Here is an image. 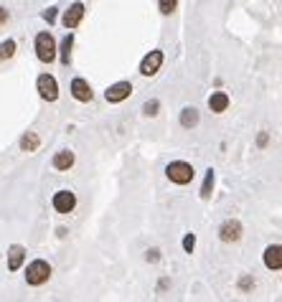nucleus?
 I'll list each match as a JSON object with an SVG mask.
<instances>
[{
  "instance_id": "39448f33",
  "label": "nucleus",
  "mask_w": 282,
  "mask_h": 302,
  "mask_svg": "<svg viewBox=\"0 0 282 302\" xmlns=\"http://www.w3.org/2000/svg\"><path fill=\"white\" fill-rule=\"evenodd\" d=\"M130 91H133V84L130 81H117V84H112L110 89H107V102L110 104H117V102H122V99H127L130 97Z\"/></svg>"
},
{
  "instance_id": "423d86ee",
  "label": "nucleus",
  "mask_w": 282,
  "mask_h": 302,
  "mask_svg": "<svg viewBox=\"0 0 282 302\" xmlns=\"http://www.w3.org/2000/svg\"><path fill=\"white\" fill-rule=\"evenodd\" d=\"M160 64H163V51H150V54H147V56L142 59V64H140V74H142V76H153V74H158Z\"/></svg>"
},
{
  "instance_id": "4be33fe9",
  "label": "nucleus",
  "mask_w": 282,
  "mask_h": 302,
  "mask_svg": "<svg viewBox=\"0 0 282 302\" xmlns=\"http://www.w3.org/2000/svg\"><path fill=\"white\" fill-rule=\"evenodd\" d=\"M158 107H160V104H158V102L153 99V102H147V104H145L142 109H145V114H150V117H153V114H158Z\"/></svg>"
},
{
  "instance_id": "4468645a",
  "label": "nucleus",
  "mask_w": 282,
  "mask_h": 302,
  "mask_svg": "<svg viewBox=\"0 0 282 302\" xmlns=\"http://www.w3.org/2000/svg\"><path fill=\"white\" fill-rule=\"evenodd\" d=\"M71 165H74V152L71 150H61L54 155V168L56 170H69Z\"/></svg>"
},
{
  "instance_id": "f8f14e48",
  "label": "nucleus",
  "mask_w": 282,
  "mask_h": 302,
  "mask_svg": "<svg viewBox=\"0 0 282 302\" xmlns=\"http://www.w3.org/2000/svg\"><path fill=\"white\" fill-rule=\"evenodd\" d=\"M209 107H211V112H216V114L226 112V107H229V94H226V91H213L211 97H209Z\"/></svg>"
},
{
  "instance_id": "ddd939ff",
  "label": "nucleus",
  "mask_w": 282,
  "mask_h": 302,
  "mask_svg": "<svg viewBox=\"0 0 282 302\" xmlns=\"http://www.w3.org/2000/svg\"><path fill=\"white\" fill-rule=\"evenodd\" d=\"M23 259H26V249H23V246H13V249L8 251V269H10V272H18L20 264H23Z\"/></svg>"
},
{
  "instance_id": "1a4fd4ad",
  "label": "nucleus",
  "mask_w": 282,
  "mask_h": 302,
  "mask_svg": "<svg viewBox=\"0 0 282 302\" xmlns=\"http://www.w3.org/2000/svg\"><path fill=\"white\" fill-rule=\"evenodd\" d=\"M265 267L267 269H280L282 267V249H280V244H272V246H267L265 249Z\"/></svg>"
},
{
  "instance_id": "412c9836",
  "label": "nucleus",
  "mask_w": 282,
  "mask_h": 302,
  "mask_svg": "<svg viewBox=\"0 0 282 302\" xmlns=\"http://www.w3.org/2000/svg\"><path fill=\"white\" fill-rule=\"evenodd\" d=\"M193 246H196V236H193V234H186V239H183V249L191 254V251H193Z\"/></svg>"
},
{
  "instance_id": "a878e982",
  "label": "nucleus",
  "mask_w": 282,
  "mask_h": 302,
  "mask_svg": "<svg viewBox=\"0 0 282 302\" xmlns=\"http://www.w3.org/2000/svg\"><path fill=\"white\" fill-rule=\"evenodd\" d=\"M5 20H8V10H5V8H0V26H3Z\"/></svg>"
},
{
  "instance_id": "f03ea898",
  "label": "nucleus",
  "mask_w": 282,
  "mask_h": 302,
  "mask_svg": "<svg viewBox=\"0 0 282 302\" xmlns=\"http://www.w3.org/2000/svg\"><path fill=\"white\" fill-rule=\"evenodd\" d=\"M165 173H168V178H170L176 185H186V183H191L193 175H196V170H193L191 162H170V165L165 168Z\"/></svg>"
},
{
  "instance_id": "9b49d317",
  "label": "nucleus",
  "mask_w": 282,
  "mask_h": 302,
  "mask_svg": "<svg viewBox=\"0 0 282 302\" xmlns=\"http://www.w3.org/2000/svg\"><path fill=\"white\" fill-rule=\"evenodd\" d=\"M71 94H74L79 102H89V99H92V86L86 84V79L79 76V79L71 81Z\"/></svg>"
},
{
  "instance_id": "2eb2a0df",
  "label": "nucleus",
  "mask_w": 282,
  "mask_h": 302,
  "mask_svg": "<svg viewBox=\"0 0 282 302\" xmlns=\"http://www.w3.org/2000/svg\"><path fill=\"white\" fill-rule=\"evenodd\" d=\"M181 125H183V127H196V125H199V112H196L193 107H186V109L181 112Z\"/></svg>"
},
{
  "instance_id": "9d476101",
  "label": "nucleus",
  "mask_w": 282,
  "mask_h": 302,
  "mask_svg": "<svg viewBox=\"0 0 282 302\" xmlns=\"http://www.w3.org/2000/svg\"><path fill=\"white\" fill-rule=\"evenodd\" d=\"M81 18H84V3H74L69 10L64 13V26L67 28H76L81 23Z\"/></svg>"
},
{
  "instance_id": "a211bd4d",
  "label": "nucleus",
  "mask_w": 282,
  "mask_h": 302,
  "mask_svg": "<svg viewBox=\"0 0 282 302\" xmlns=\"http://www.w3.org/2000/svg\"><path fill=\"white\" fill-rule=\"evenodd\" d=\"M176 5H178V0H158V10L163 15H170L176 10Z\"/></svg>"
},
{
  "instance_id": "6ab92c4d",
  "label": "nucleus",
  "mask_w": 282,
  "mask_h": 302,
  "mask_svg": "<svg viewBox=\"0 0 282 302\" xmlns=\"http://www.w3.org/2000/svg\"><path fill=\"white\" fill-rule=\"evenodd\" d=\"M71 43H74V36H67L64 43H61V64H69V51H71Z\"/></svg>"
},
{
  "instance_id": "393cba45",
  "label": "nucleus",
  "mask_w": 282,
  "mask_h": 302,
  "mask_svg": "<svg viewBox=\"0 0 282 302\" xmlns=\"http://www.w3.org/2000/svg\"><path fill=\"white\" fill-rule=\"evenodd\" d=\"M249 287H254V280H247V277H244V280H242V290H249Z\"/></svg>"
},
{
  "instance_id": "f257e3e1",
  "label": "nucleus",
  "mask_w": 282,
  "mask_h": 302,
  "mask_svg": "<svg viewBox=\"0 0 282 302\" xmlns=\"http://www.w3.org/2000/svg\"><path fill=\"white\" fill-rule=\"evenodd\" d=\"M36 56L44 61V64H51L54 59H56V41H54V36L51 33H38L36 36Z\"/></svg>"
},
{
  "instance_id": "aec40b11",
  "label": "nucleus",
  "mask_w": 282,
  "mask_h": 302,
  "mask_svg": "<svg viewBox=\"0 0 282 302\" xmlns=\"http://www.w3.org/2000/svg\"><path fill=\"white\" fill-rule=\"evenodd\" d=\"M211 188H213V170H209L206 173V180H204V188H201V196L209 198L211 196Z\"/></svg>"
},
{
  "instance_id": "20e7f679",
  "label": "nucleus",
  "mask_w": 282,
  "mask_h": 302,
  "mask_svg": "<svg viewBox=\"0 0 282 302\" xmlns=\"http://www.w3.org/2000/svg\"><path fill=\"white\" fill-rule=\"evenodd\" d=\"M38 94H41L46 102H54V99L59 97V84H56V79L51 74L38 76Z\"/></svg>"
},
{
  "instance_id": "6e6552de",
  "label": "nucleus",
  "mask_w": 282,
  "mask_h": 302,
  "mask_svg": "<svg viewBox=\"0 0 282 302\" xmlns=\"http://www.w3.org/2000/svg\"><path fill=\"white\" fill-rule=\"evenodd\" d=\"M219 236H221V241H226V244L239 241V239H242V224H239V221H224L221 228H219Z\"/></svg>"
},
{
  "instance_id": "dca6fc26",
  "label": "nucleus",
  "mask_w": 282,
  "mask_h": 302,
  "mask_svg": "<svg viewBox=\"0 0 282 302\" xmlns=\"http://www.w3.org/2000/svg\"><path fill=\"white\" fill-rule=\"evenodd\" d=\"M38 145H41V140H38L36 132H28V135H23V140H20V148H23L26 152H36L38 150Z\"/></svg>"
},
{
  "instance_id": "f3484780",
  "label": "nucleus",
  "mask_w": 282,
  "mask_h": 302,
  "mask_svg": "<svg viewBox=\"0 0 282 302\" xmlns=\"http://www.w3.org/2000/svg\"><path fill=\"white\" fill-rule=\"evenodd\" d=\"M15 54V41H3L0 43V64L5 61V59H10Z\"/></svg>"
},
{
  "instance_id": "7ed1b4c3",
  "label": "nucleus",
  "mask_w": 282,
  "mask_h": 302,
  "mask_svg": "<svg viewBox=\"0 0 282 302\" xmlns=\"http://www.w3.org/2000/svg\"><path fill=\"white\" fill-rule=\"evenodd\" d=\"M49 277H51V267H49V262H44V259L31 262V264H28V269H26V282H28V285H33V287L44 285Z\"/></svg>"
},
{
  "instance_id": "0eeeda50",
  "label": "nucleus",
  "mask_w": 282,
  "mask_h": 302,
  "mask_svg": "<svg viewBox=\"0 0 282 302\" xmlns=\"http://www.w3.org/2000/svg\"><path fill=\"white\" fill-rule=\"evenodd\" d=\"M74 206H76V196H74L71 191H59V193L54 196V208H56L59 214H71Z\"/></svg>"
},
{
  "instance_id": "b1692460",
  "label": "nucleus",
  "mask_w": 282,
  "mask_h": 302,
  "mask_svg": "<svg viewBox=\"0 0 282 302\" xmlns=\"http://www.w3.org/2000/svg\"><path fill=\"white\" fill-rule=\"evenodd\" d=\"M158 259H160V251L158 249H150L147 251V262H158Z\"/></svg>"
},
{
  "instance_id": "5701e85b",
  "label": "nucleus",
  "mask_w": 282,
  "mask_h": 302,
  "mask_svg": "<svg viewBox=\"0 0 282 302\" xmlns=\"http://www.w3.org/2000/svg\"><path fill=\"white\" fill-rule=\"evenodd\" d=\"M44 20H49V23H54V20H56V8H49V10L44 13Z\"/></svg>"
}]
</instances>
